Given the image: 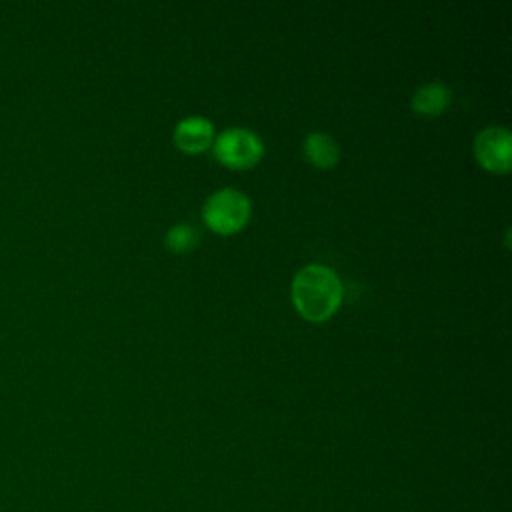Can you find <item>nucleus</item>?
Listing matches in <instances>:
<instances>
[{"mask_svg": "<svg viewBox=\"0 0 512 512\" xmlns=\"http://www.w3.org/2000/svg\"><path fill=\"white\" fill-rule=\"evenodd\" d=\"M212 146H214L216 158L230 168L254 166L264 154L262 138L248 128H236V126L220 132L212 142Z\"/></svg>", "mask_w": 512, "mask_h": 512, "instance_id": "7ed1b4c3", "label": "nucleus"}, {"mask_svg": "<svg viewBox=\"0 0 512 512\" xmlns=\"http://www.w3.org/2000/svg\"><path fill=\"white\" fill-rule=\"evenodd\" d=\"M452 102V90L438 80L420 84L410 100V106L420 116H438Z\"/></svg>", "mask_w": 512, "mask_h": 512, "instance_id": "423d86ee", "label": "nucleus"}, {"mask_svg": "<svg viewBox=\"0 0 512 512\" xmlns=\"http://www.w3.org/2000/svg\"><path fill=\"white\" fill-rule=\"evenodd\" d=\"M292 302L298 314L310 322L328 320L342 302V280L324 264L300 268L292 280Z\"/></svg>", "mask_w": 512, "mask_h": 512, "instance_id": "f257e3e1", "label": "nucleus"}, {"mask_svg": "<svg viewBox=\"0 0 512 512\" xmlns=\"http://www.w3.org/2000/svg\"><path fill=\"white\" fill-rule=\"evenodd\" d=\"M474 156L490 172H508L512 164V134L502 126H486L474 138Z\"/></svg>", "mask_w": 512, "mask_h": 512, "instance_id": "20e7f679", "label": "nucleus"}, {"mask_svg": "<svg viewBox=\"0 0 512 512\" xmlns=\"http://www.w3.org/2000/svg\"><path fill=\"white\" fill-rule=\"evenodd\" d=\"M202 218L214 232L234 234L250 218V200L236 188H220L204 202Z\"/></svg>", "mask_w": 512, "mask_h": 512, "instance_id": "f03ea898", "label": "nucleus"}, {"mask_svg": "<svg viewBox=\"0 0 512 512\" xmlns=\"http://www.w3.org/2000/svg\"><path fill=\"white\" fill-rule=\"evenodd\" d=\"M174 142L184 152H202L214 142V126L204 116H186L174 128Z\"/></svg>", "mask_w": 512, "mask_h": 512, "instance_id": "39448f33", "label": "nucleus"}, {"mask_svg": "<svg viewBox=\"0 0 512 512\" xmlns=\"http://www.w3.org/2000/svg\"><path fill=\"white\" fill-rule=\"evenodd\" d=\"M200 240V232L196 226L188 224V222H180V224H174L166 236H164V244L170 252L174 254H186L190 252Z\"/></svg>", "mask_w": 512, "mask_h": 512, "instance_id": "6e6552de", "label": "nucleus"}, {"mask_svg": "<svg viewBox=\"0 0 512 512\" xmlns=\"http://www.w3.org/2000/svg\"><path fill=\"white\" fill-rule=\"evenodd\" d=\"M304 154L318 168H330L340 160V148L336 140L326 132H310L304 138Z\"/></svg>", "mask_w": 512, "mask_h": 512, "instance_id": "0eeeda50", "label": "nucleus"}]
</instances>
